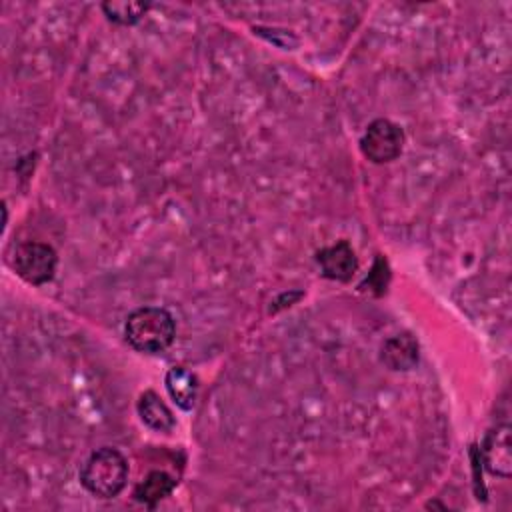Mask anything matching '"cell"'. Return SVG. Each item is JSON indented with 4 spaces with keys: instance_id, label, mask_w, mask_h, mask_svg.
<instances>
[{
    "instance_id": "obj_8",
    "label": "cell",
    "mask_w": 512,
    "mask_h": 512,
    "mask_svg": "<svg viewBox=\"0 0 512 512\" xmlns=\"http://www.w3.org/2000/svg\"><path fill=\"white\" fill-rule=\"evenodd\" d=\"M166 390L170 394V398L176 402L178 408L182 410H192L196 404V396H198V378L182 368V366H174L166 372L164 378Z\"/></svg>"
},
{
    "instance_id": "obj_1",
    "label": "cell",
    "mask_w": 512,
    "mask_h": 512,
    "mask_svg": "<svg viewBox=\"0 0 512 512\" xmlns=\"http://www.w3.org/2000/svg\"><path fill=\"white\" fill-rule=\"evenodd\" d=\"M128 344L144 354L164 352L176 338V322L166 308L142 306L128 314L124 322Z\"/></svg>"
},
{
    "instance_id": "obj_7",
    "label": "cell",
    "mask_w": 512,
    "mask_h": 512,
    "mask_svg": "<svg viewBox=\"0 0 512 512\" xmlns=\"http://www.w3.org/2000/svg\"><path fill=\"white\" fill-rule=\"evenodd\" d=\"M136 410L140 420L156 432H172V428L176 426V418L172 410L154 390H146L140 394Z\"/></svg>"
},
{
    "instance_id": "obj_10",
    "label": "cell",
    "mask_w": 512,
    "mask_h": 512,
    "mask_svg": "<svg viewBox=\"0 0 512 512\" xmlns=\"http://www.w3.org/2000/svg\"><path fill=\"white\" fill-rule=\"evenodd\" d=\"M174 486H176V480L170 474L162 470H154L134 488V498L142 504L154 506L158 500L170 496Z\"/></svg>"
},
{
    "instance_id": "obj_3",
    "label": "cell",
    "mask_w": 512,
    "mask_h": 512,
    "mask_svg": "<svg viewBox=\"0 0 512 512\" xmlns=\"http://www.w3.org/2000/svg\"><path fill=\"white\" fill-rule=\"evenodd\" d=\"M12 266L24 282L42 286L54 278L58 256L50 244L28 240L16 246Z\"/></svg>"
},
{
    "instance_id": "obj_6",
    "label": "cell",
    "mask_w": 512,
    "mask_h": 512,
    "mask_svg": "<svg viewBox=\"0 0 512 512\" xmlns=\"http://www.w3.org/2000/svg\"><path fill=\"white\" fill-rule=\"evenodd\" d=\"M484 464L490 474L508 478L512 474V444H510V428L496 426L488 432L482 448Z\"/></svg>"
},
{
    "instance_id": "obj_2",
    "label": "cell",
    "mask_w": 512,
    "mask_h": 512,
    "mask_svg": "<svg viewBox=\"0 0 512 512\" xmlns=\"http://www.w3.org/2000/svg\"><path fill=\"white\" fill-rule=\"evenodd\" d=\"M126 458L110 446L98 448L80 468L82 486L96 498H116L128 482Z\"/></svg>"
},
{
    "instance_id": "obj_4",
    "label": "cell",
    "mask_w": 512,
    "mask_h": 512,
    "mask_svg": "<svg viewBox=\"0 0 512 512\" xmlns=\"http://www.w3.org/2000/svg\"><path fill=\"white\" fill-rule=\"evenodd\" d=\"M404 148V130L388 120L378 118L368 124L364 136L360 138L362 154L374 164H386L396 160Z\"/></svg>"
},
{
    "instance_id": "obj_11",
    "label": "cell",
    "mask_w": 512,
    "mask_h": 512,
    "mask_svg": "<svg viewBox=\"0 0 512 512\" xmlns=\"http://www.w3.org/2000/svg\"><path fill=\"white\" fill-rule=\"evenodd\" d=\"M148 8H150V4L132 2V0H110V2L102 4V10L108 16V20L122 24V26L136 24L148 12Z\"/></svg>"
},
{
    "instance_id": "obj_5",
    "label": "cell",
    "mask_w": 512,
    "mask_h": 512,
    "mask_svg": "<svg viewBox=\"0 0 512 512\" xmlns=\"http://www.w3.org/2000/svg\"><path fill=\"white\" fill-rule=\"evenodd\" d=\"M316 262L326 278L338 280V282H348L358 268L356 252L346 240H340L332 246L318 250Z\"/></svg>"
},
{
    "instance_id": "obj_9",
    "label": "cell",
    "mask_w": 512,
    "mask_h": 512,
    "mask_svg": "<svg viewBox=\"0 0 512 512\" xmlns=\"http://www.w3.org/2000/svg\"><path fill=\"white\" fill-rule=\"evenodd\" d=\"M382 360L392 370H410L418 362V344L410 334H398L382 346Z\"/></svg>"
}]
</instances>
